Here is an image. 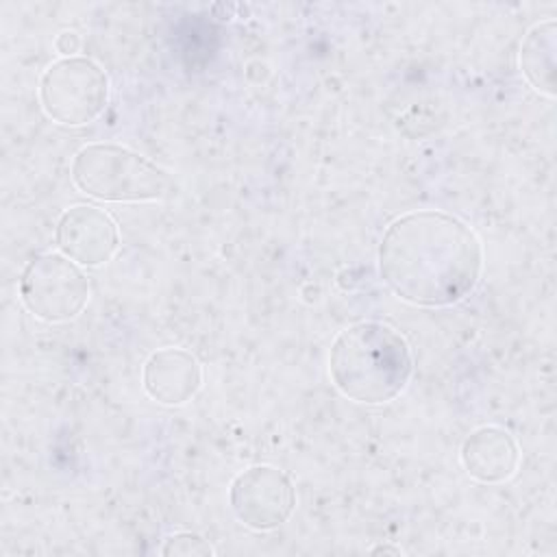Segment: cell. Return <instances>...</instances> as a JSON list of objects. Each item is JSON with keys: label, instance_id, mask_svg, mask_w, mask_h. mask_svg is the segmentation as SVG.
<instances>
[{"label": "cell", "instance_id": "cell-1", "mask_svg": "<svg viewBox=\"0 0 557 557\" xmlns=\"http://www.w3.org/2000/svg\"><path fill=\"white\" fill-rule=\"evenodd\" d=\"M483 248L457 215L435 209L409 211L385 228L379 274L403 300L418 307H450L479 283Z\"/></svg>", "mask_w": 557, "mask_h": 557}, {"label": "cell", "instance_id": "cell-2", "mask_svg": "<svg viewBox=\"0 0 557 557\" xmlns=\"http://www.w3.org/2000/svg\"><path fill=\"white\" fill-rule=\"evenodd\" d=\"M413 372L409 342L389 324L366 320L344 329L329 350V374L346 398L366 405L394 400Z\"/></svg>", "mask_w": 557, "mask_h": 557}, {"label": "cell", "instance_id": "cell-3", "mask_svg": "<svg viewBox=\"0 0 557 557\" xmlns=\"http://www.w3.org/2000/svg\"><path fill=\"white\" fill-rule=\"evenodd\" d=\"M74 185L104 202H159L176 194L172 176L120 144H87L72 159Z\"/></svg>", "mask_w": 557, "mask_h": 557}, {"label": "cell", "instance_id": "cell-4", "mask_svg": "<svg viewBox=\"0 0 557 557\" xmlns=\"http://www.w3.org/2000/svg\"><path fill=\"white\" fill-rule=\"evenodd\" d=\"M107 100L109 78L104 70L87 57H61L41 74V109L59 124H89L104 111Z\"/></svg>", "mask_w": 557, "mask_h": 557}, {"label": "cell", "instance_id": "cell-5", "mask_svg": "<svg viewBox=\"0 0 557 557\" xmlns=\"http://www.w3.org/2000/svg\"><path fill=\"white\" fill-rule=\"evenodd\" d=\"M20 298L39 320L59 324L74 320L89 300V281L76 261L59 252L30 259L20 276Z\"/></svg>", "mask_w": 557, "mask_h": 557}, {"label": "cell", "instance_id": "cell-6", "mask_svg": "<svg viewBox=\"0 0 557 557\" xmlns=\"http://www.w3.org/2000/svg\"><path fill=\"white\" fill-rule=\"evenodd\" d=\"M228 503L235 518L248 529L272 531L292 518L296 487L281 468L259 463L231 481Z\"/></svg>", "mask_w": 557, "mask_h": 557}, {"label": "cell", "instance_id": "cell-7", "mask_svg": "<svg viewBox=\"0 0 557 557\" xmlns=\"http://www.w3.org/2000/svg\"><path fill=\"white\" fill-rule=\"evenodd\" d=\"M54 239L61 255L85 268H98L111 261L120 246L115 220L96 205L65 209L57 222Z\"/></svg>", "mask_w": 557, "mask_h": 557}, {"label": "cell", "instance_id": "cell-8", "mask_svg": "<svg viewBox=\"0 0 557 557\" xmlns=\"http://www.w3.org/2000/svg\"><path fill=\"white\" fill-rule=\"evenodd\" d=\"M144 392L161 405H185L202 385V368L185 348H159L141 368Z\"/></svg>", "mask_w": 557, "mask_h": 557}, {"label": "cell", "instance_id": "cell-9", "mask_svg": "<svg viewBox=\"0 0 557 557\" xmlns=\"http://www.w3.org/2000/svg\"><path fill=\"white\" fill-rule=\"evenodd\" d=\"M463 470L481 483H503L520 466V448L509 431L500 426H479L461 444Z\"/></svg>", "mask_w": 557, "mask_h": 557}, {"label": "cell", "instance_id": "cell-10", "mask_svg": "<svg viewBox=\"0 0 557 557\" xmlns=\"http://www.w3.org/2000/svg\"><path fill=\"white\" fill-rule=\"evenodd\" d=\"M557 22L544 20L533 24L520 44V72L527 83L542 96H555V50Z\"/></svg>", "mask_w": 557, "mask_h": 557}, {"label": "cell", "instance_id": "cell-11", "mask_svg": "<svg viewBox=\"0 0 557 557\" xmlns=\"http://www.w3.org/2000/svg\"><path fill=\"white\" fill-rule=\"evenodd\" d=\"M161 555H174V557H209L215 555V548L198 533L191 531H178L165 537L161 546Z\"/></svg>", "mask_w": 557, "mask_h": 557}, {"label": "cell", "instance_id": "cell-12", "mask_svg": "<svg viewBox=\"0 0 557 557\" xmlns=\"http://www.w3.org/2000/svg\"><path fill=\"white\" fill-rule=\"evenodd\" d=\"M54 48L57 52H61L63 57H76L78 48H81V37L74 30H63L57 35L54 39Z\"/></svg>", "mask_w": 557, "mask_h": 557}, {"label": "cell", "instance_id": "cell-13", "mask_svg": "<svg viewBox=\"0 0 557 557\" xmlns=\"http://www.w3.org/2000/svg\"><path fill=\"white\" fill-rule=\"evenodd\" d=\"M372 553H394V555H400V548H392V546H376V548H372Z\"/></svg>", "mask_w": 557, "mask_h": 557}]
</instances>
